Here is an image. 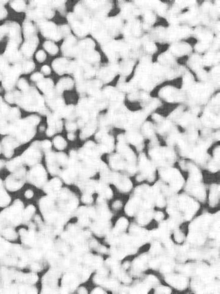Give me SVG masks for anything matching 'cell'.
Returning a JSON list of instances; mask_svg holds the SVG:
<instances>
[{
    "mask_svg": "<svg viewBox=\"0 0 220 294\" xmlns=\"http://www.w3.org/2000/svg\"><path fill=\"white\" fill-rule=\"evenodd\" d=\"M1 236L6 240L15 241L18 238V234L13 227H6L2 230Z\"/></svg>",
    "mask_w": 220,
    "mask_h": 294,
    "instance_id": "cell-5",
    "label": "cell"
},
{
    "mask_svg": "<svg viewBox=\"0 0 220 294\" xmlns=\"http://www.w3.org/2000/svg\"><path fill=\"white\" fill-rule=\"evenodd\" d=\"M33 195L34 194H33V192L32 190H27V191L25 192V196L26 198L30 199V198H33Z\"/></svg>",
    "mask_w": 220,
    "mask_h": 294,
    "instance_id": "cell-6",
    "label": "cell"
},
{
    "mask_svg": "<svg viewBox=\"0 0 220 294\" xmlns=\"http://www.w3.org/2000/svg\"><path fill=\"white\" fill-rule=\"evenodd\" d=\"M29 181L35 185L36 186L41 188L44 186V183L47 179V174L46 170L42 165H38L32 168L28 175Z\"/></svg>",
    "mask_w": 220,
    "mask_h": 294,
    "instance_id": "cell-3",
    "label": "cell"
},
{
    "mask_svg": "<svg viewBox=\"0 0 220 294\" xmlns=\"http://www.w3.org/2000/svg\"><path fill=\"white\" fill-rule=\"evenodd\" d=\"M26 170L25 169L20 168L18 170L6 179L5 186L10 191H17L22 188L24 184V178L25 177Z\"/></svg>",
    "mask_w": 220,
    "mask_h": 294,
    "instance_id": "cell-2",
    "label": "cell"
},
{
    "mask_svg": "<svg viewBox=\"0 0 220 294\" xmlns=\"http://www.w3.org/2000/svg\"><path fill=\"white\" fill-rule=\"evenodd\" d=\"M23 204L17 200L13 205L0 213V221L5 227L15 228L23 223Z\"/></svg>",
    "mask_w": 220,
    "mask_h": 294,
    "instance_id": "cell-1",
    "label": "cell"
},
{
    "mask_svg": "<svg viewBox=\"0 0 220 294\" xmlns=\"http://www.w3.org/2000/svg\"><path fill=\"white\" fill-rule=\"evenodd\" d=\"M4 184L2 180L0 179V207H5L9 205L10 201H11V198L6 192L4 189Z\"/></svg>",
    "mask_w": 220,
    "mask_h": 294,
    "instance_id": "cell-4",
    "label": "cell"
}]
</instances>
